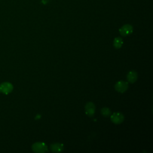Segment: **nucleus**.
<instances>
[{
    "label": "nucleus",
    "mask_w": 153,
    "mask_h": 153,
    "mask_svg": "<svg viewBox=\"0 0 153 153\" xmlns=\"http://www.w3.org/2000/svg\"><path fill=\"white\" fill-rule=\"evenodd\" d=\"M50 149L54 152H60L63 151L64 146L60 143H54L50 145Z\"/></svg>",
    "instance_id": "6e6552de"
},
{
    "label": "nucleus",
    "mask_w": 153,
    "mask_h": 153,
    "mask_svg": "<svg viewBox=\"0 0 153 153\" xmlns=\"http://www.w3.org/2000/svg\"><path fill=\"white\" fill-rule=\"evenodd\" d=\"M48 2V0H42V4H47Z\"/></svg>",
    "instance_id": "9b49d317"
},
{
    "label": "nucleus",
    "mask_w": 153,
    "mask_h": 153,
    "mask_svg": "<svg viewBox=\"0 0 153 153\" xmlns=\"http://www.w3.org/2000/svg\"><path fill=\"white\" fill-rule=\"evenodd\" d=\"M133 30V26L130 24H126L119 29L120 33L123 36H126L132 33Z\"/></svg>",
    "instance_id": "20e7f679"
},
{
    "label": "nucleus",
    "mask_w": 153,
    "mask_h": 153,
    "mask_svg": "<svg viewBox=\"0 0 153 153\" xmlns=\"http://www.w3.org/2000/svg\"><path fill=\"white\" fill-rule=\"evenodd\" d=\"M101 114L103 117H109L111 115V111L109 108H106V107H104V108L101 109Z\"/></svg>",
    "instance_id": "9d476101"
},
{
    "label": "nucleus",
    "mask_w": 153,
    "mask_h": 153,
    "mask_svg": "<svg viewBox=\"0 0 153 153\" xmlns=\"http://www.w3.org/2000/svg\"><path fill=\"white\" fill-rule=\"evenodd\" d=\"M123 44V40L121 38L116 37L114 38V42H113V45L115 48L117 49L120 48L122 47Z\"/></svg>",
    "instance_id": "1a4fd4ad"
},
{
    "label": "nucleus",
    "mask_w": 153,
    "mask_h": 153,
    "mask_svg": "<svg viewBox=\"0 0 153 153\" xmlns=\"http://www.w3.org/2000/svg\"><path fill=\"white\" fill-rule=\"evenodd\" d=\"M137 73L135 71H130L127 75V79L130 83H134L137 79Z\"/></svg>",
    "instance_id": "0eeeda50"
},
{
    "label": "nucleus",
    "mask_w": 153,
    "mask_h": 153,
    "mask_svg": "<svg viewBox=\"0 0 153 153\" xmlns=\"http://www.w3.org/2000/svg\"><path fill=\"white\" fill-rule=\"evenodd\" d=\"M32 149L33 152L36 153H44L48 151L47 145L41 142H35L32 145Z\"/></svg>",
    "instance_id": "f257e3e1"
},
{
    "label": "nucleus",
    "mask_w": 153,
    "mask_h": 153,
    "mask_svg": "<svg viewBox=\"0 0 153 153\" xmlns=\"http://www.w3.org/2000/svg\"><path fill=\"white\" fill-rule=\"evenodd\" d=\"M13 90V85L9 82H4L0 84V91L5 94H8Z\"/></svg>",
    "instance_id": "7ed1b4c3"
},
{
    "label": "nucleus",
    "mask_w": 153,
    "mask_h": 153,
    "mask_svg": "<svg viewBox=\"0 0 153 153\" xmlns=\"http://www.w3.org/2000/svg\"><path fill=\"white\" fill-rule=\"evenodd\" d=\"M95 111H96V106L93 102H89L85 104V112L87 116L90 117L94 116L95 114Z\"/></svg>",
    "instance_id": "39448f33"
},
{
    "label": "nucleus",
    "mask_w": 153,
    "mask_h": 153,
    "mask_svg": "<svg viewBox=\"0 0 153 153\" xmlns=\"http://www.w3.org/2000/svg\"><path fill=\"white\" fill-rule=\"evenodd\" d=\"M124 117L121 112H114L111 116V121L115 124H120L123 122Z\"/></svg>",
    "instance_id": "423d86ee"
},
{
    "label": "nucleus",
    "mask_w": 153,
    "mask_h": 153,
    "mask_svg": "<svg viewBox=\"0 0 153 153\" xmlns=\"http://www.w3.org/2000/svg\"><path fill=\"white\" fill-rule=\"evenodd\" d=\"M114 88L117 92L123 93L127 90L128 88V82L126 81H119L116 82L114 85Z\"/></svg>",
    "instance_id": "f03ea898"
}]
</instances>
